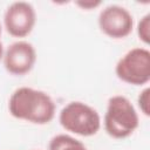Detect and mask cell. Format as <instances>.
I'll list each match as a JSON object with an SVG mask.
<instances>
[{"label": "cell", "mask_w": 150, "mask_h": 150, "mask_svg": "<svg viewBox=\"0 0 150 150\" xmlns=\"http://www.w3.org/2000/svg\"><path fill=\"white\" fill-rule=\"evenodd\" d=\"M48 150H87V148L79 139L61 134L50 139Z\"/></svg>", "instance_id": "obj_8"}, {"label": "cell", "mask_w": 150, "mask_h": 150, "mask_svg": "<svg viewBox=\"0 0 150 150\" xmlns=\"http://www.w3.org/2000/svg\"><path fill=\"white\" fill-rule=\"evenodd\" d=\"M149 94H150V89L145 88L139 93L138 96V105L142 110V112L145 116L150 115V107H149Z\"/></svg>", "instance_id": "obj_10"}, {"label": "cell", "mask_w": 150, "mask_h": 150, "mask_svg": "<svg viewBox=\"0 0 150 150\" xmlns=\"http://www.w3.org/2000/svg\"><path fill=\"white\" fill-rule=\"evenodd\" d=\"M76 5L84 8V9H91L101 5V1H76Z\"/></svg>", "instance_id": "obj_11"}, {"label": "cell", "mask_w": 150, "mask_h": 150, "mask_svg": "<svg viewBox=\"0 0 150 150\" xmlns=\"http://www.w3.org/2000/svg\"><path fill=\"white\" fill-rule=\"evenodd\" d=\"M137 34L139 40H142L144 43L150 42V14L144 15L137 26Z\"/></svg>", "instance_id": "obj_9"}, {"label": "cell", "mask_w": 150, "mask_h": 150, "mask_svg": "<svg viewBox=\"0 0 150 150\" xmlns=\"http://www.w3.org/2000/svg\"><path fill=\"white\" fill-rule=\"evenodd\" d=\"M35 21L34 7L25 1H16L9 5L4 16L6 30L15 38L27 36L33 30Z\"/></svg>", "instance_id": "obj_6"}, {"label": "cell", "mask_w": 150, "mask_h": 150, "mask_svg": "<svg viewBox=\"0 0 150 150\" xmlns=\"http://www.w3.org/2000/svg\"><path fill=\"white\" fill-rule=\"evenodd\" d=\"M36 61V52L27 41L13 42L4 54V64L13 75H25L32 70Z\"/></svg>", "instance_id": "obj_7"}, {"label": "cell", "mask_w": 150, "mask_h": 150, "mask_svg": "<svg viewBox=\"0 0 150 150\" xmlns=\"http://www.w3.org/2000/svg\"><path fill=\"white\" fill-rule=\"evenodd\" d=\"M8 109L13 117L34 124H47L55 115V103L45 91L28 87L18 88L11 96Z\"/></svg>", "instance_id": "obj_1"}, {"label": "cell", "mask_w": 150, "mask_h": 150, "mask_svg": "<svg viewBox=\"0 0 150 150\" xmlns=\"http://www.w3.org/2000/svg\"><path fill=\"white\" fill-rule=\"evenodd\" d=\"M61 125L70 132L80 136H93L101 128L98 112L90 105L74 101L64 105L60 112Z\"/></svg>", "instance_id": "obj_3"}, {"label": "cell", "mask_w": 150, "mask_h": 150, "mask_svg": "<svg viewBox=\"0 0 150 150\" xmlns=\"http://www.w3.org/2000/svg\"><path fill=\"white\" fill-rule=\"evenodd\" d=\"M101 30L112 39L128 36L134 27V19L130 12L118 5H111L101 11L98 15Z\"/></svg>", "instance_id": "obj_5"}, {"label": "cell", "mask_w": 150, "mask_h": 150, "mask_svg": "<svg viewBox=\"0 0 150 150\" xmlns=\"http://www.w3.org/2000/svg\"><path fill=\"white\" fill-rule=\"evenodd\" d=\"M2 56H4V47H2V43L0 42V60L2 59Z\"/></svg>", "instance_id": "obj_12"}, {"label": "cell", "mask_w": 150, "mask_h": 150, "mask_svg": "<svg viewBox=\"0 0 150 150\" xmlns=\"http://www.w3.org/2000/svg\"><path fill=\"white\" fill-rule=\"evenodd\" d=\"M116 75L125 83L142 86L150 80V52L146 48H132L117 62Z\"/></svg>", "instance_id": "obj_4"}, {"label": "cell", "mask_w": 150, "mask_h": 150, "mask_svg": "<svg viewBox=\"0 0 150 150\" xmlns=\"http://www.w3.org/2000/svg\"><path fill=\"white\" fill-rule=\"evenodd\" d=\"M0 35H1V25H0Z\"/></svg>", "instance_id": "obj_13"}, {"label": "cell", "mask_w": 150, "mask_h": 150, "mask_svg": "<svg viewBox=\"0 0 150 150\" xmlns=\"http://www.w3.org/2000/svg\"><path fill=\"white\" fill-rule=\"evenodd\" d=\"M138 123V115L127 97L116 95L109 98L104 115V128L109 136L125 138L137 129Z\"/></svg>", "instance_id": "obj_2"}]
</instances>
